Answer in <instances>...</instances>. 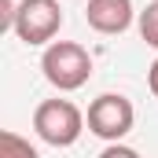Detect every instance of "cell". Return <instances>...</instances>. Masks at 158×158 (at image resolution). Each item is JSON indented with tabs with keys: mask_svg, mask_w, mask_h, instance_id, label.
<instances>
[{
	"mask_svg": "<svg viewBox=\"0 0 158 158\" xmlns=\"http://www.w3.org/2000/svg\"><path fill=\"white\" fill-rule=\"evenodd\" d=\"M40 70H44V81L52 88L77 92L92 77V55L74 40H52L44 48V55H40Z\"/></svg>",
	"mask_w": 158,
	"mask_h": 158,
	"instance_id": "1",
	"label": "cell"
},
{
	"mask_svg": "<svg viewBox=\"0 0 158 158\" xmlns=\"http://www.w3.org/2000/svg\"><path fill=\"white\" fill-rule=\"evenodd\" d=\"M33 132L52 147H74L85 132V114L70 99H44L33 110Z\"/></svg>",
	"mask_w": 158,
	"mask_h": 158,
	"instance_id": "2",
	"label": "cell"
},
{
	"mask_svg": "<svg viewBox=\"0 0 158 158\" xmlns=\"http://www.w3.org/2000/svg\"><path fill=\"white\" fill-rule=\"evenodd\" d=\"M88 132L92 136H99V140H107V143H121L129 132H132V121H136V110H132V103L121 96V92H103V96H96L92 103H88Z\"/></svg>",
	"mask_w": 158,
	"mask_h": 158,
	"instance_id": "3",
	"label": "cell"
},
{
	"mask_svg": "<svg viewBox=\"0 0 158 158\" xmlns=\"http://www.w3.org/2000/svg\"><path fill=\"white\" fill-rule=\"evenodd\" d=\"M63 30V7L59 0H19L15 11V33L22 44H52L55 33Z\"/></svg>",
	"mask_w": 158,
	"mask_h": 158,
	"instance_id": "4",
	"label": "cell"
},
{
	"mask_svg": "<svg viewBox=\"0 0 158 158\" xmlns=\"http://www.w3.org/2000/svg\"><path fill=\"white\" fill-rule=\"evenodd\" d=\"M132 0H88L85 7V19L96 33L103 37H114V33H125L132 26Z\"/></svg>",
	"mask_w": 158,
	"mask_h": 158,
	"instance_id": "5",
	"label": "cell"
},
{
	"mask_svg": "<svg viewBox=\"0 0 158 158\" xmlns=\"http://www.w3.org/2000/svg\"><path fill=\"white\" fill-rule=\"evenodd\" d=\"M0 158H40L37 147L30 143V140H22L19 132H0Z\"/></svg>",
	"mask_w": 158,
	"mask_h": 158,
	"instance_id": "6",
	"label": "cell"
},
{
	"mask_svg": "<svg viewBox=\"0 0 158 158\" xmlns=\"http://www.w3.org/2000/svg\"><path fill=\"white\" fill-rule=\"evenodd\" d=\"M140 37L147 40L151 48H158V0H151L140 11Z\"/></svg>",
	"mask_w": 158,
	"mask_h": 158,
	"instance_id": "7",
	"label": "cell"
},
{
	"mask_svg": "<svg viewBox=\"0 0 158 158\" xmlns=\"http://www.w3.org/2000/svg\"><path fill=\"white\" fill-rule=\"evenodd\" d=\"M99 158H140V151H132V147H125V143H107Z\"/></svg>",
	"mask_w": 158,
	"mask_h": 158,
	"instance_id": "8",
	"label": "cell"
},
{
	"mask_svg": "<svg viewBox=\"0 0 158 158\" xmlns=\"http://www.w3.org/2000/svg\"><path fill=\"white\" fill-rule=\"evenodd\" d=\"M15 11H19L15 0H0V26L4 30H15Z\"/></svg>",
	"mask_w": 158,
	"mask_h": 158,
	"instance_id": "9",
	"label": "cell"
},
{
	"mask_svg": "<svg viewBox=\"0 0 158 158\" xmlns=\"http://www.w3.org/2000/svg\"><path fill=\"white\" fill-rule=\"evenodd\" d=\"M147 85H151V92L158 96V59L151 63V70H147Z\"/></svg>",
	"mask_w": 158,
	"mask_h": 158,
	"instance_id": "10",
	"label": "cell"
}]
</instances>
